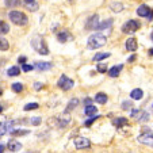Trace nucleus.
Here are the masks:
<instances>
[{"mask_svg":"<svg viewBox=\"0 0 153 153\" xmlns=\"http://www.w3.org/2000/svg\"><path fill=\"white\" fill-rule=\"evenodd\" d=\"M107 42V38L104 34L102 33H95V34L90 35L88 41H87V45H88V49H99V48L104 46Z\"/></svg>","mask_w":153,"mask_h":153,"instance_id":"nucleus-1","label":"nucleus"},{"mask_svg":"<svg viewBox=\"0 0 153 153\" xmlns=\"http://www.w3.org/2000/svg\"><path fill=\"white\" fill-rule=\"evenodd\" d=\"M8 18H10V20H11L12 23L16 25V26H26V25L29 23L27 16L20 11H10Z\"/></svg>","mask_w":153,"mask_h":153,"instance_id":"nucleus-2","label":"nucleus"},{"mask_svg":"<svg viewBox=\"0 0 153 153\" xmlns=\"http://www.w3.org/2000/svg\"><path fill=\"white\" fill-rule=\"evenodd\" d=\"M31 45L39 54H43V56L49 54V49H48L46 43H45V39H43L42 37H35L34 39L31 41Z\"/></svg>","mask_w":153,"mask_h":153,"instance_id":"nucleus-3","label":"nucleus"},{"mask_svg":"<svg viewBox=\"0 0 153 153\" xmlns=\"http://www.w3.org/2000/svg\"><path fill=\"white\" fill-rule=\"evenodd\" d=\"M140 26H141V23H140L138 20L130 19L122 26V31H123L125 34H133V33H136L137 30L140 29Z\"/></svg>","mask_w":153,"mask_h":153,"instance_id":"nucleus-4","label":"nucleus"},{"mask_svg":"<svg viewBox=\"0 0 153 153\" xmlns=\"http://www.w3.org/2000/svg\"><path fill=\"white\" fill-rule=\"evenodd\" d=\"M57 85L60 87L61 90H64V91H69L71 88H72V87L75 85V81H73L72 79H69V77H68V76L62 75L60 79H58V81H57Z\"/></svg>","mask_w":153,"mask_h":153,"instance_id":"nucleus-5","label":"nucleus"},{"mask_svg":"<svg viewBox=\"0 0 153 153\" xmlns=\"http://www.w3.org/2000/svg\"><path fill=\"white\" fill-rule=\"evenodd\" d=\"M73 144H75L76 149H85V148L91 146V141L88 138H85V137H76Z\"/></svg>","mask_w":153,"mask_h":153,"instance_id":"nucleus-6","label":"nucleus"},{"mask_svg":"<svg viewBox=\"0 0 153 153\" xmlns=\"http://www.w3.org/2000/svg\"><path fill=\"white\" fill-rule=\"evenodd\" d=\"M137 15L142 18H148V19H152L153 16V11L146 6V4H141V6L137 8Z\"/></svg>","mask_w":153,"mask_h":153,"instance_id":"nucleus-7","label":"nucleus"},{"mask_svg":"<svg viewBox=\"0 0 153 153\" xmlns=\"http://www.w3.org/2000/svg\"><path fill=\"white\" fill-rule=\"evenodd\" d=\"M131 118H136L138 122H145L148 121V118H149V114L146 113V111H142V110H131Z\"/></svg>","mask_w":153,"mask_h":153,"instance_id":"nucleus-8","label":"nucleus"},{"mask_svg":"<svg viewBox=\"0 0 153 153\" xmlns=\"http://www.w3.org/2000/svg\"><path fill=\"white\" fill-rule=\"evenodd\" d=\"M137 141L141 142L144 145H148V146H152L153 148V133H144L141 136H138Z\"/></svg>","mask_w":153,"mask_h":153,"instance_id":"nucleus-9","label":"nucleus"},{"mask_svg":"<svg viewBox=\"0 0 153 153\" xmlns=\"http://www.w3.org/2000/svg\"><path fill=\"white\" fill-rule=\"evenodd\" d=\"M99 26V15H92L90 19L87 20L85 23V29L87 30H96Z\"/></svg>","mask_w":153,"mask_h":153,"instance_id":"nucleus-10","label":"nucleus"},{"mask_svg":"<svg viewBox=\"0 0 153 153\" xmlns=\"http://www.w3.org/2000/svg\"><path fill=\"white\" fill-rule=\"evenodd\" d=\"M23 6L31 12L38 11V8H39V4L37 3V0H23Z\"/></svg>","mask_w":153,"mask_h":153,"instance_id":"nucleus-11","label":"nucleus"},{"mask_svg":"<svg viewBox=\"0 0 153 153\" xmlns=\"http://www.w3.org/2000/svg\"><path fill=\"white\" fill-rule=\"evenodd\" d=\"M57 119H58V127H65L71 122V115H69V113H64Z\"/></svg>","mask_w":153,"mask_h":153,"instance_id":"nucleus-12","label":"nucleus"},{"mask_svg":"<svg viewBox=\"0 0 153 153\" xmlns=\"http://www.w3.org/2000/svg\"><path fill=\"white\" fill-rule=\"evenodd\" d=\"M57 39L60 41L61 43H65L67 41H71L72 39V35H71V33L68 31V30H64V31H60L57 34Z\"/></svg>","mask_w":153,"mask_h":153,"instance_id":"nucleus-13","label":"nucleus"},{"mask_svg":"<svg viewBox=\"0 0 153 153\" xmlns=\"http://www.w3.org/2000/svg\"><path fill=\"white\" fill-rule=\"evenodd\" d=\"M7 148H8L11 152H18V150L22 149V144L16 140H10L8 144H7Z\"/></svg>","mask_w":153,"mask_h":153,"instance_id":"nucleus-14","label":"nucleus"},{"mask_svg":"<svg viewBox=\"0 0 153 153\" xmlns=\"http://www.w3.org/2000/svg\"><path fill=\"white\" fill-rule=\"evenodd\" d=\"M137 48H138V43H137V39L136 38H129L126 41V49L129 52H136Z\"/></svg>","mask_w":153,"mask_h":153,"instance_id":"nucleus-15","label":"nucleus"},{"mask_svg":"<svg viewBox=\"0 0 153 153\" xmlns=\"http://www.w3.org/2000/svg\"><path fill=\"white\" fill-rule=\"evenodd\" d=\"M34 68H37L38 71H49L52 68V64L45 62V61H38V62H35Z\"/></svg>","mask_w":153,"mask_h":153,"instance_id":"nucleus-16","label":"nucleus"},{"mask_svg":"<svg viewBox=\"0 0 153 153\" xmlns=\"http://www.w3.org/2000/svg\"><path fill=\"white\" fill-rule=\"evenodd\" d=\"M96 113H98V108H96L95 106H85V108H84V114H85L87 117H96Z\"/></svg>","mask_w":153,"mask_h":153,"instance_id":"nucleus-17","label":"nucleus"},{"mask_svg":"<svg viewBox=\"0 0 153 153\" xmlns=\"http://www.w3.org/2000/svg\"><path fill=\"white\" fill-rule=\"evenodd\" d=\"M142 96H144V92H142V90H140V88H134V90L130 92V98L134 99V100H140V99H142Z\"/></svg>","mask_w":153,"mask_h":153,"instance_id":"nucleus-18","label":"nucleus"},{"mask_svg":"<svg viewBox=\"0 0 153 153\" xmlns=\"http://www.w3.org/2000/svg\"><path fill=\"white\" fill-rule=\"evenodd\" d=\"M122 68H123V65H115V67L110 68V69H108V76H111V77H117V76L121 73Z\"/></svg>","mask_w":153,"mask_h":153,"instance_id":"nucleus-19","label":"nucleus"},{"mask_svg":"<svg viewBox=\"0 0 153 153\" xmlns=\"http://www.w3.org/2000/svg\"><path fill=\"white\" fill-rule=\"evenodd\" d=\"M129 123V121H127L126 118H123V117H119V118H115L113 121V125L114 126H117L119 129V127H122V126H126V125Z\"/></svg>","mask_w":153,"mask_h":153,"instance_id":"nucleus-20","label":"nucleus"},{"mask_svg":"<svg viewBox=\"0 0 153 153\" xmlns=\"http://www.w3.org/2000/svg\"><path fill=\"white\" fill-rule=\"evenodd\" d=\"M95 100H96V103H99V104H104L107 102V95H106V94H103V92L96 94Z\"/></svg>","mask_w":153,"mask_h":153,"instance_id":"nucleus-21","label":"nucleus"},{"mask_svg":"<svg viewBox=\"0 0 153 153\" xmlns=\"http://www.w3.org/2000/svg\"><path fill=\"white\" fill-rule=\"evenodd\" d=\"M110 56H111L110 53H96V54L94 56L92 60L94 61H102V60H104V58H108Z\"/></svg>","mask_w":153,"mask_h":153,"instance_id":"nucleus-22","label":"nucleus"},{"mask_svg":"<svg viewBox=\"0 0 153 153\" xmlns=\"http://www.w3.org/2000/svg\"><path fill=\"white\" fill-rule=\"evenodd\" d=\"M8 48H10L8 41H7L6 38L0 37V50H3V52H6V50H8Z\"/></svg>","mask_w":153,"mask_h":153,"instance_id":"nucleus-23","label":"nucleus"},{"mask_svg":"<svg viewBox=\"0 0 153 153\" xmlns=\"http://www.w3.org/2000/svg\"><path fill=\"white\" fill-rule=\"evenodd\" d=\"M77 104H79V100L76 98L75 99H71V102L68 103V106H67V110H65V113H69V111L73 110V108L77 106Z\"/></svg>","mask_w":153,"mask_h":153,"instance_id":"nucleus-24","label":"nucleus"},{"mask_svg":"<svg viewBox=\"0 0 153 153\" xmlns=\"http://www.w3.org/2000/svg\"><path fill=\"white\" fill-rule=\"evenodd\" d=\"M10 31V26L3 22V20H0V34H7Z\"/></svg>","mask_w":153,"mask_h":153,"instance_id":"nucleus-25","label":"nucleus"},{"mask_svg":"<svg viewBox=\"0 0 153 153\" xmlns=\"http://www.w3.org/2000/svg\"><path fill=\"white\" fill-rule=\"evenodd\" d=\"M19 73H20V68H18V67H11L7 71V75L8 76H18Z\"/></svg>","mask_w":153,"mask_h":153,"instance_id":"nucleus-26","label":"nucleus"},{"mask_svg":"<svg viewBox=\"0 0 153 153\" xmlns=\"http://www.w3.org/2000/svg\"><path fill=\"white\" fill-rule=\"evenodd\" d=\"M11 88H12L14 92H22V91H23V84L22 83H14L11 85Z\"/></svg>","mask_w":153,"mask_h":153,"instance_id":"nucleus-27","label":"nucleus"},{"mask_svg":"<svg viewBox=\"0 0 153 153\" xmlns=\"http://www.w3.org/2000/svg\"><path fill=\"white\" fill-rule=\"evenodd\" d=\"M27 123L33 125V126H38L41 123V118L39 117H33V118H29L27 119Z\"/></svg>","mask_w":153,"mask_h":153,"instance_id":"nucleus-28","label":"nucleus"},{"mask_svg":"<svg viewBox=\"0 0 153 153\" xmlns=\"http://www.w3.org/2000/svg\"><path fill=\"white\" fill-rule=\"evenodd\" d=\"M29 133H30L29 130H16V129H14L10 134H12V136H26V134H29Z\"/></svg>","mask_w":153,"mask_h":153,"instance_id":"nucleus-29","label":"nucleus"},{"mask_svg":"<svg viewBox=\"0 0 153 153\" xmlns=\"http://www.w3.org/2000/svg\"><path fill=\"white\" fill-rule=\"evenodd\" d=\"M110 7H111V10H113V11L119 12V11H122V8H123V4H122V3H111Z\"/></svg>","mask_w":153,"mask_h":153,"instance_id":"nucleus-30","label":"nucleus"},{"mask_svg":"<svg viewBox=\"0 0 153 153\" xmlns=\"http://www.w3.org/2000/svg\"><path fill=\"white\" fill-rule=\"evenodd\" d=\"M38 107H39V104H38V103H29V104H26V106L23 107V110H25V111H30V110H37Z\"/></svg>","mask_w":153,"mask_h":153,"instance_id":"nucleus-31","label":"nucleus"},{"mask_svg":"<svg viewBox=\"0 0 153 153\" xmlns=\"http://www.w3.org/2000/svg\"><path fill=\"white\" fill-rule=\"evenodd\" d=\"M20 4L19 0H6V6L12 8V7H18Z\"/></svg>","mask_w":153,"mask_h":153,"instance_id":"nucleus-32","label":"nucleus"},{"mask_svg":"<svg viewBox=\"0 0 153 153\" xmlns=\"http://www.w3.org/2000/svg\"><path fill=\"white\" fill-rule=\"evenodd\" d=\"M6 133H8V130H7V123L6 122H0V137H3Z\"/></svg>","mask_w":153,"mask_h":153,"instance_id":"nucleus-33","label":"nucleus"},{"mask_svg":"<svg viewBox=\"0 0 153 153\" xmlns=\"http://www.w3.org/2000/svg\"><path fill=\"white\" fill-rule=\"evenodd\" d=\"M111 23H113V19H108V20H106V22H103V23H100L98 26V29H107V27H110L111 26Z\"/></svg>","mask_w":153,"mask_h":153,"instance_id":"nucleus-34","label":"nucleus"},{"mask_svg":"<svg viewBox=\"0 0 153 153\" xmlns=\"http://www.w3.org/2000/svg\"><path fill=\"white\" fill-rule=\"evenodd\" d=\"M33 69H34L33 65H29V64H23V65H22V71H23V72H30V71H33Z\"/></svg>","mask_w":153,"mask_h":153,"instance_id":"nucleus-35","label":"nucleus"},{"mask_svg":"<svg viewBox=\"0 0 153 153\" xmlns=\"http://www.w3.org/2000/svg\"><path fill=\"white\" fill-rule=\"evenodd\" d=\"M131 107H133V104H131V102H129V100L123 102V104H122V108H123V110H129Z\"/></svg>","mask_w":153,"mask_h":153,"instance_id":"nucleus-36","label":"nucleus"},{"mask_svg":"<svg viewBox=\"0 0 153 153\" xmlns=\"http://www.w3.org/2000/svg\"><path fill=\"white\" fill-rule=\"evenodd\" d=\"M98 72H100V73H104V72H107V65L106 64H100L98 67Z\"/></svg>","mask_w":153,"mask_h":153,"instance_id":"nucleus-37","label":"nucleus"},{"mask_svg":"<svg viewBox=\"0 0 153 153\" xmlns=\"http://www.w3.org/2000/svg\"><path fill=\"white\" fill-rule=\"evenodd\" d=\"M96 118H99V117L98 115H96V117H91V119H88V121L84 122V126H91V125H92V122L95 121Z\"/></svg>","mask_w":153,"mask_h":153,"instance_id":"nucleus-38","label":"nucleus"},{"mask_svg":"<svg viewBox=\"0 0 153 153\" xmlns=\"http://www.w3.org/2000/svg\"><path fill=\"white\" fill-rule=\"evenodd\" d=\"M18 62H19V64H22V65H23V64H26V57H25V56H22V57H19V58H18Z\"/></svg>","mask_w":153,"mask_h":153,"instance_id":"nucleus-39","label":"nucleus"},{"mask_svg":"<svg viewBox=\"0 0 153 153\" xmlns=\"http://www.w3.org/2000/svg\"><path fill=\"white\" fill-rule=\"evenodd\" d=\"M42 87H43V84H42V83H35V84H34V88H35L37 91H39L41 88H42Z\"/></svg>","mask_w":153,"mask_h":153,"instance_id":"nucleus-40","label":"nucleus"},{"mask_svg":"<svg viewBox=\"0 0 153 153\" xmlns=\"http://www.w3.org/2000/svg\"><path fill=\"white\" fill-rule=\"evenodd\" d=\"M91 102H92V100H91V99H90V98H87V99H85V100H84V103H85V104H87V106H91Z\"/></svg>","mask_w":153,"mask_h":153,"instance_id":"nucleus-41","label":"nucleus"},{"mask_svg":"<svg viewBox=\"0 0 153 153\" xmlns=\"http://www.w3.org/2000/svg\"><path fill=\"white\" fill-rule=\"evenodd\" d=\"M3 152H4V145L0 144V153H3Z\"/></svg>","mask_w":153,"mask_h":153,"instance_id":"nucleus-42","label":"nucleus"},{"mask_svg":"<svg viewBox=\"0 0 153 153\" xmlns=\"http://www.w3.org/2000/svg\"><path fill=\"white\" fill-rule=\"evenodd\" d=\"M134 60H136V56H131V57L129 58V61H130V62H131V61H134Z\"/></svg>","mask_w":153,"mask_h":153,"instance_id":"nucleus-43","label":"nucleus"},{"mask_svg":"<svg viewBox=\"0 0 153 153\" xmlns=\"http://www.w3.org/2000/svg\"><path fill=\"white\" fill-rule=\"evenodd\" d=\"M4 62H6V61H4V60H0V67H1V65H3Z\"/></svg>","mask_w":153,"mask_h":153,"instance_id":"nucleus-44","label":"nucleus"},{"mask_svg":"<svg viewBox=\"0 0 153 153\" xmlns=\"http://www.w3.org/2000/svg\"><path fill=\"white\" fill-rule=\"evenodd\" d=\"M3 113V106H1V104H0V114Z\"/></svg>","mask_w":153,"mask_h":153,"instance_id":"nucleus-45","label":"nucleus"},{"mask_svg":"<svg viewBox=\"0 0 153 153\" xmlns=\"http://www.w3.org/2000/svg\"><path fill=\"white\" fill-rule=\"evenodd\" d=\"M149 56H153V49H150V50H149Z\"/></svg>","mask_w":153,"mask_h":153,"instance_id":"nucleus-46","label":"nucleus"},{"mask_svg":"<svg viewBox=\"0 0 153 153\" xmlns=\"http://www.w3.org/2000/svg\"><path fill=\"white\" fill-rule=\"evenodd\" d=\"M150 39L153 41V31H152V34H150Z\"/></svg>","mask_w":153,"mask_h":153,"instance_id":"nucleus-47","label":"nucleus"},{"mask_svg":"<svg viewBox=\"0 0 153 153\" xmlns=\"http://www.w3.org/2000/svg\"><path fill=\"white\" fill-rule=\"evenodd\" d=\"M68 1H69V3H73V1H75V0H68Z\"/></svg>","mask_w":153,"mask_h":153,"instance_id":"nucleus-48","label":"nucleus"},{"mask_svg":"<svg viewBox=\"0 0 153 153\" xmlns=\"http://www.w3.org/2000/svg\"><path fill=\"white\" fill-rule=\"evenodd\" d=\"M25 153H33V152H25Z\"/></svg>","mask_w":153,"mask_h":153,"instance_id":"nucleus-49","label":"nucleus"},{"mask_svg":"<svg viewBox=\"0 0 153 153\" xmlns=\"http://www.w3.org/2000/svg\"><path fill=\"white\" fill-rule=\"evenodd\" d=\"M0 95H1V90H0Z\"/></svg>","mask_w":153,"mask_h":153,"instance_id":"nucleus-50","label":"nucleus"}]
</instances>
